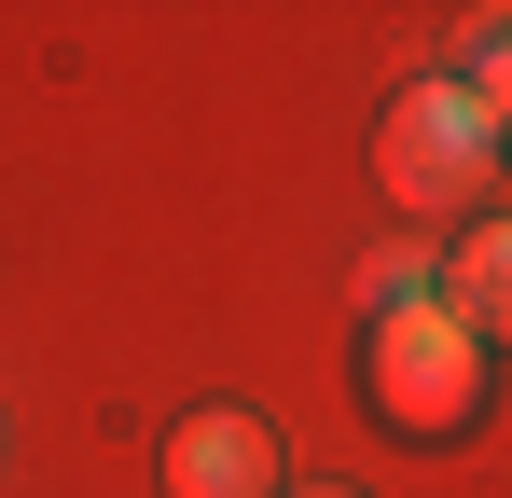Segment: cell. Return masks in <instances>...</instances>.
Listing matches in <instances>:
<instances>
[{
  "instance_id": "1",
  "label": "cell",
  "mask_w": 512,
  "mask_h": 498,
  "mask_svg": "<svg viewBox=\"0 0 512 498\" xmlns=\"http://www.w3.org/2000/svg\"><path fill=\"white\" fill-rule=\"evenodd\" d=\"M374 180H388V208H402V222H457V208H485L499 139H485V111L457 97V70L388 97V125H374Z\"/></svg>"
},
{
  "instance_id": "2",
  "label": "cell",
  "mask_w": 512,
  "mask_h": 498,
  "mask_svg": "<svg viewBox=\"0 0 512 498\" xmlns=\"http://www.w3.org/2000/svg\"><path fill=\"white\" fill-rule=\"evenodd\" d=\"M360 402L388 415V429H416V443H443V429L485 415V346L443 319V305H402V319L360 332Z\"/></svg>"
},
{
  "instance_id": "3",
  "label": "cell",
  "mask_w": 512,
  "mask_h": 498,
  "mask_svg": "<svg viewBox=\"0 0 512 498\" xmlns=\"http://www.w3.org/2000/svg\"><path fill=\"white\" fill-rule=\"evenodd\" d=\"M277 471H291V457H277V429L236 415V402L167 429V498H277Z\"/></svg>"
},
{
  "instance_id": "4",
  "label": "cell",
  "mask_w": 512,
  "mask_h": 498,
  "mask_svg": "<svg viewBox=\"0 0 512 498\" xmlns=\"http://www.w3.org/2000/svg\"><path fill=\"white\" fill-rule=\"evenodd\" d=\"M429 305L499 360V346H512V222H471L457 249H429Z\"/></svg>"
},
{
  "instance_id": "5",
  "label": "cell",
  "mask_w": 512,
  "mask_h": 498,
  "mask_svg": "<svg viewBox=\"0 0 512 498\" xmlns=\"http://www.w3.org/2000/svg\"><path fill=\"white\" fill-rule=\"evenodd\" d=\"M457 97L485 111V139L512 153V14H471L457 28Z\"/></svg>"
},
{
  "instance_id": "6",
  "label": "cell",
  "mask_w": 512,
  "mask_h": 498,
  "mask_svg": "<svg viewBox=\"0 0 512 498\" xmlns=\"http://www.w3.org/2000/svg\"><path fill=\"white\" fill-rule=\"evenodd\" d=\"M402 305H429V249H374V263H360V319H402Z\"/></svg>"
},
{
  "instance_id": "7",
  "label": "cell",
  "mask_w": 512,
  "mask_h": 498,
  "mask_svg": "<svg viewBox=\"0 0 512 498\" xmlns=\"http://www.w3.org/2000/svg\"><path fill=\"white\" fill-rule=\"evenodd\" d=\"M277 498H360V485H277Z\"/></svg>"
}]
</instances>
